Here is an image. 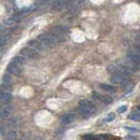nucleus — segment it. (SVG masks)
Masks as SVG:
<instances>
[{"instance_id": "1", "label": "nucleus", "mask_w": 140, "mask_h": 140, "mask_svg": "<svg viewBox=\"0 0 140 140\" xmlns=\"http://www.w3.org/2000/svg\"><path fill=\"white\" fill-rule=\"evenodd\" d=\"M109 71L111 73L112 78L111 81L113 83L117 84H122L124 86H126L130 83V78L127 73L123 69H119L115 67H110Z\"/></svg>"}, {"instance_id": "2", "label": "nucleus", "mask_w": 140, "mask_h": 140, "mask_svg": "<svg viewBox=\"0 0 140 140\" xmlns=\"http://www.w3.org/2000/svg\"><path fill=\"white\" fill-rule=\"evenodd\" d=\"M38 41L41 44L42 46H45L47 47H54V46L57 45L59 42L62 41L63 39L61 37L57 36L56 34L53 33V32H49V33H44L41 34L38 37Z\"/></svg>"}, {"instance_id": "3", "label": "nucleus", "mask_w": 140, "mask_h": 140, "mask_svg": "<svg viewBox=\"0 0 140 140\" xmlns=\"http://www.w3.org/2000/svg\"><path fill=\"white\" fill-rule=\"evenodd\" d=\"M78 111L83 117L88 118L96 113V107L88 100H81L79 103Z\"/></svg>"}, {"instance_id": "4", "label": "nucleus", "mask_w": 140, "mask_h": 140, "mask_svg": "<svg viewBox=\"0 0 140 140\" xmlns=\"http://www.w3.org/2000/svg\"><path fill=\"white\" fill-rule=\"evenodd\" d=\"M19 54L24 57L29 58V59H37L40 57V54L31 47H23L19 51Z\"/></svg>"}, {"instance_id": "5", "label": "nucleus", "mask_w": 140, "mask_h": 140, "mask_svg": "<svg viewBox=\"0 0 140 140\" xmlns=\"http://www.w3.org/2000/svg\"><path fill=\"white\" fill-rule=\"evenodd\" d=\"M68 27L64 26V25H55V26L53 27L51 32L56 34L57 36L61 37L64 40V37L66 36L67 34L68 33Z\"/></svg>"}, {"instance_id": "6", "label": "nucleus", "mask_w": 140, "mask_h": 140, "mask_svg": "<svg viewBox=\"0 0 140 140\" xmlns=\"http://www.w3.org/2000/svg\"><path fill=\"white\" fill-rule=\"evenodd\" d=\"M123 68L125 70H131V71H136L138 69V65H137L136 63H134L131 61L130 58L126 57V59L121 63Z\"/></svg>"}, {"instance_id": "7", "label": "nucleus", "mask_w": 140, "mask_h": 140, "mask_svg": "<svg viewBox=\"0 0 140 140\" xmlns=\"http://www.w3.org/2000/svg\"><path fill=\"white\" fill-rule=\"evenodd\" d=\"M7 71L14 75H20L23 72V67H20L11 61V63L7 66Z\"/></svg>"}, {"instance_id": "8", "label": "nucleus", "mask_w": 140, "mask_h": 140, "mask_svg": "<svg viewBox=\"0 0 140 140\" xmlns=\"http://www.w3.org/2000/svg\"><path fill=\"white\" fill-rule=\"evenodd\" d=\"M11 99H12V96L10 93L0 91V108L4 107L5 105L9 104L11 102Z\"/></svg>"}, {"instance_id": "9", "label": "nucleus", "mask_w": 140, "mask_h": 140, "mask_svg": "<svg viewBox=\"0 0 140 140\" xmlns=\"http://www.w3.org/2000/svg\"><path fill=\"white\" fill-rule=\"evenodd\" d=\"M94 97L97 100L101 101L103 103H106V104H110L113 102L112 98L109 95H102V94L100 93H94Z\"/></svg>"}, {"instance_id": "10", "label": "nucleus", "mask_w": 140, "mask_h": 140, "mask_svg": "<svg viewBox=\"0 0 140 140\" xmlns=\"http://www.w3.org/2000/svg\"><path fill=\"white\" fill-rule=\"evenodd\" d=\"M75 120V115L74 113H69L61 117V124H69Z\"/></svg>"}, {"instance_id": "11", "label": "nucleus", "mask_w": 140, "mask_h": 140, "mask_svg": "<svg viewBox=\"0 0 140 140\" xmlns=\"http://www.w3.org/2000/svg\"><path fill=\"white\" fill-rule=\"evenodd\" d=\"M27 45L29 46V47H32V49L34 48V50L35 51H42L44 48V47L41 45V44L40 43V42L38 41V40H30V41L27 43Z\"/></svg>"}, {"instance_id": "12", "label": "nucleus", "mask_w": 140, "mask_h": 140, "mask_svg": "<svg viewBox=\"0 0 140 140\" xmlns=\"http://www.w3.org/2000/svg\"><path fill=\"white\" fill-rule=\"evenodd\" d=\"M119 139L120 138L112 136L110 134H100L95 135V140H114V139Z\"/></svg>"}, {"instance_id": "13", "label": "nucleus", "mask_w": 140, "mask_h": 140, "mask_svg": "<svg viewBox=\"0 0 140 140\" xmlns=\"http://www.w3.org/2000/svg\"><path fill=\"white\" fill-rule=\"evenodd\" d=\"M99 87H100L102 90H104V91L111 92V93H115V92H117V88L114 87V86H112V85H110V84L101 83V84L99 85Z\"/></svg>"}, {"instance_id": "14", "label": "nucleus", "mask_w": 140, "mask_h": 140, "mask_svg": "<svg viewBox=\"0 0 140 140\" xmlns=\"http://www.w3.org/2000/svg\"><path fill=\"white\" fill-rule=\"evenodd\" d=\"M11 111V109L10 106H4L0 108V118H4L8 117Z\"/></svg>"}, {"instance_id": "15", "label": "nucleus", "mask_w": 140, "mask_h": 140, "mask_svg": "<svg viewBox=\"0 0 140 140\" xmlns=\"http://www.w3.org/2000/svg\"><path fill=\"white\" fill-rule=\"evenodd\" d=\"M11 61H12L13 63H15V64L18 65V66L23 67L25 63V59L24 57H22V56H17V57L13 58Z\"/></svg>"}, {"instance_id": "16", "label": "nucleus", "mask_w": 140, "mask_h": 140, "mask_svg": "<svg viewBox=\"0 0 140 140\" xmlns=\"http://www.w3.org/2000/svg\"><path fill=\"white\" fill-rule=\"evenodd\" d=\"M12 90V87L11 84H7V83H3L0 85V91L5 92V93H10Z\"/></svg>"}, {"instance_id": "17", "label": "nucleus", "mask_w": 140, "mask_h": 140, "mask_svg": "<svg viewBox=\"0 0 140 140\" xmlns=\"http://www.w3.org/2000/svg\"><path fill=\"white\" fill-rule=\"evenodd\" d=\"M129 118L131 119V120H134V121H139V118H140L139 111H138V110L133 111L132 113L129 116Z\"/></svg>"}, {"instance_id": "18", "label": "nucleus", "mask_w": 140, "mask_h": 140, "mask_svg": "<svg viewBox=\"0 0 140 140\" xmlns=\"http://www.w3.org/2000/svg\"><path fill=\"white\" fill-rule=\"evenodd\" d=\"M82 140H95V135L94 134H87L81 137Z\"/></svg>"}, {"instance_id": "19", "label": "nucleus", "mask_w": 140, "mask_h": 140, "mask_svg": "<svg viewBox=\"0 0 140 140\" xmlns=\"http://www.w3.org/2000/svg\"><path fill=\"white\" fill-rule=\"evenodd\" d=\"M3 80H4V83H7V84H11V78L9 74H4V77H3Z\"/></svg>"}, {"instance_id": "20", "label": "nucleus", "mask_w": 140, "mask_h": 140, "mask_svg": "<svg viewBox=\"0 0 140 140\" xmlns=\"http://www.w3.org/2000/svg\"><path fill=\"white\" fill-rule=\"evenodd\" d=\"M115 114L114 113H110V114H109V116L107 117V118L105 119V122H111V121H113L114 119H115Z\"/></svg>"}, {"instance_id": "21", "label": "nucleus", "mask_w": 140, "mask_h": 140, "mask_svg": "<svg viewBox=\"0 0 140 140\" xmlns=\"http://www.w3.org/2000/svg\"><path fill=\"white\" fill-rule=\"evenodd\" d=\"M126 110H127V106H126V105H123V106L119 107V108L117 109V111H118L119 113H124Z\"/></svg>"}, {"instance_id": "22", "label": "nucleus", "mask_w": 140, "mask_h": 140, "mask_svg": "<svg viewBox=\"0 0 140 140\" xmlns=\"http://www.w3.org/2000/svg\"><path fill=\"white\" fill-rule=\"evenodd\" d=\"M8 138H9V140H13L16 138V133L14 132V131H11V132H10L9 134H8Z\"/></svg>"}, {"instance_id": "23", "label": "nucleus", "mask_w": 140, "mask_h": 140, "mask_svg": "<svg viewBox=\"0 0 140 140\" xmlns=\"http://www.w3.org/2000/svg\"><path fill=\"white\" fill-rule=\"evenodd\" d=\"M126 130H128L129 131H131V132H138V130L136 129V128H131V127H124Z\"/></svg>"}, {"instance_id": "24", "label": "nucleus", "mask_w": 140, "mask_h": 140, "mask_svg": "<svg viewBox=\"0 0 140 140\" xmlns=\"http://www.w3.org/2000/svg\"><path fill=\"white\" fill-rule=\"evenodd\" d=\"M126 140H138V138H133V137H126Z\"/></svg>"}, {"instance_id": "25", "label": "nucleus", "mask_w": 140, "mask_h": 140, "mask_svg": "<svg viewBox=\"0 0 140 140\" xmlns=\"http://www.w3.org/2000/svg\"><path fill=\"white\" fill-rule=\"evenodd\" d=\"M3 46H4V44H3L2 42H0V47H2Z\"/></svg>"}]
</instances>
